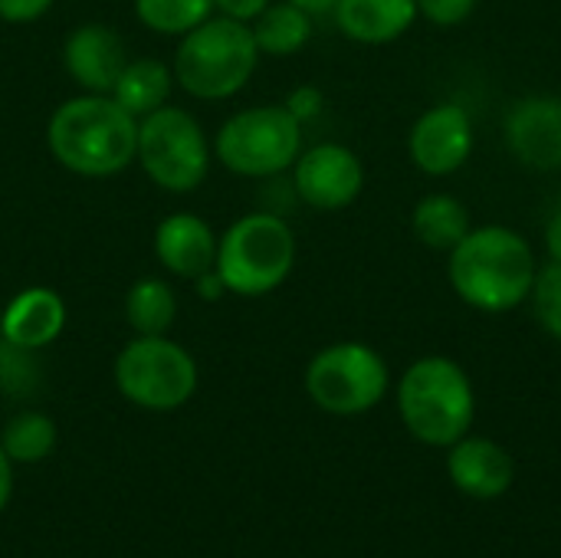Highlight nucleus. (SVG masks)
<instances>
[{"label": "nucleus", "instance_id": "f257e3e1", "mask_svg": "<svg viewBox=\"0 0 561 558\" xmlns=\"http://www.w3.org/2000/svg\"><path fill=\"white\" fill-rule=\"evenodd\" d=\"M536 276L539 260L533 243L506 224L470 227L447 253L450 289L460 303L486 316H503L529 303Z\"/></svg>", "mask_w": 561, "mask_h": 558}, {"label": "nucleus", "instance_id": "f03ea898", "mask_svg": "<svg viewBox=\"0 0 561 558\" xmlns=\"http://www.w3.org/2000/svg\"><path fill=\"white\" fill-rule=\"evenodd\" d=\"M46 148L59 168L79 178H115L135 164L138 118L112 95L76 92L46 122Z\"/></svg>", "mask_w": 561, "mask_h": 558}, {"label": "nucleus", "instance_id": "7ed1b4c3", "mask_svg": "<svg viewBox=\"0 0 561 558\" xmlns=\"http://www.w3.org/2000/svg\"><path fill=\"white\" fill-rule=\"evenodd\" d=\"M260 59L263 56L250 23L214 13L201 26L178 36L171 72L174 86H181L191 99L224 102L247 89Z\"/></svg>", "mask_w": 561, "mask_h": 558}, {"label": "nucleus", "instance_id": "20e7f679", "mask_svg": "<svg viewBox=\"0 0 561 558\" xmlns=\"http://www.w3.org/2000/svg\"><path fill=\"white\" fill-rule=\"evenodd\" d=\"M398 414L411 437L427 447H450L470 434L477 418L473 382L460 362L424 355L398 382Z\"/></svg>", "mask_w": 561, "mask_h": 558}, {"label": "nucleus", "instance_id": "39448f33", "mask_svg": "<svg viewBox=\"0 0 561 558\" xmlns=\"http://www.w3.org/2000/svg\"><path fill=\"white\" fill-rule=\"evenodd\" d=\"M299 243L289 220L276 210L237 217L217 243V273L230 296L260 299L276 293L296 270Z\"/></svg>", "mask_w": 561, "mask_h": 558}, {"label": "nucleus", "instance_id": "423d86ee", "mask_svg": "<svg viewBox=\"0 0 561 558\" xmlns=\"http://www.w3.org/2000/svg\"><path fill=\"white\" fill-rule=\"evenodd\" d=\"M302 128L283 102L233 112L214 135V161L237 178L270 181L289 174L302 151Z\"/></svg>", "mask_w": 561, "mask_h": 558}, {"label": "nucleus", "instance_id": "0eeeda50", "mask_svg": "<svg viewBox=\"0 0 561 558\" xmlns=\"http://www.w3.org/2000/svg\"><path fill=\"white\" fill-rule=\"evenodd\" d=\"M135 161L154 187L168 194H191L210 174L214 145L194 112L168 102L138 118Z\"/></svg>", "mask_w": 561, "mask_h": 558}, {"label": "nucleus", "instance_id": "6e6552de", "mask_svg": "<svg viewBox=\"0 0 561 558\" xmlns=\"http://www.w3.org/2000/svg\"><path fill=\"white\" fill-rule=\"evenodd\" d=\"M112 378L128 405L164 414L194 398L201 372L181 342L168 335H135L118 349Z\"/></svg>", "mask_w": 561, "mask_h": 558}, {"label": "nucleus", "instance_id": "1a4fd4ad", "mask_svg": "<svg viewBox=\"0 0 561 558\" xmlns=\"http://www.w3.org/2000/svg\"><path fill=\"white\" fill-rule=\"evenodd\" d=\"M309 401L335 418H358L388 395L391 372L385 355L368 342H332L319 349L302 375Z\"/></svg>", "mask_w": 561, "mask_h": 558}, {"label": "nucleus", "instance_id": "9d476101", "mask_svg": "<svg viewBox=\"0 0 561 558\" xmlns=\"http://www.w3.org/2000/svg\"><path fill=\"white\" fill-rule=\"evenodd\" d=\"M289 187L312 210H345L365 191V164L348 145L319 141L312 148H302L293 161Z\"/></svg>", "mask_w": 561, "mask_h": 558}, {"label": "nucleus", "instance_id": "9b49d317", "mask_svg": "<svg viewBox=\"0 0 561 558\" xmlns=\"http://www.w3.org/2000/svg\"><path fill=\"white\" fill-rule=\"evenodd\" d=\"M477 145L473 118L460 102H437L424 109L408 132V155L427 178L457 174Z\"/></svg>", "mask_w": 561, "mask_h": 558}, {"label": "nucleus", "instance_id": "f8f14e48", "mask_svg": "<svg viewBox=\"0 0 561 558\" xmlns=\"http://www.w3.org/2000/svg\"><path fill=\"white\" fill-rule=\"evenodd\" d=\"M503 141L523 168L561 171V95L536 92L516 99L503 118Z\"/></svg>", "mask_w": 561, "mask_h": 558}, {"label": "nucleus", "instance_id": "ddd939ff", "mask_svg": "<svg viewBox=\"0 0 561 558\" xmlns=\"http://www.w3.org/2000/svg\"><path fill=\"white\" fill-rule=\"evenodd\" d=\"M128 59L131 56L122 33L108 23H79L62 43V69L79 86V92L108 95Z\"/></svg>", "mask_w": 561, "mask_h": 558}, {"label": "nucleus", "instance_id": "4468645a", "mask_svg": "<svg viewBox=\"0 0 561 558\" xmlns=\"http://www.w3.org/2000/svg\"><path fill=\"white\" fill-rule=\"evenodd\" d=\"M217 243L220 234L210 227V220H204L194 210H174L164 220H158L154 227V260L178 280L194 283L201 273L217 266Z\"/></svg>", "mask_w": 561, "mask_h": 558}, {"label": "nucleus", "instance_id": "2eb2a0df", "mask_svg": "<svg viewBox=\"0 0 561 558\" xmlns=\"http://www.w3.org/2000/svg\"><path fill=\"white\" fill-rule=\"evenodd\" d=\"M69 309L53 286H23L0 309V339L30 352H43L66 329Z\"/></svg>", "mask_w": 561, "mask_h": 558}, {"label": "nucleus", "instance_id": "dca6fc26", "mask_svg": "<svg viewBox=\"0 0 561 558\" xmlns=\"http://www.w3.org/2000/svg\"><path fill=\"white\" fill-rule=\"evenodd\" d=\"M447 451V477L470 500H500L516 480L513 454L490 437L467 434Z\"/></svg>", "mask_w": 561, "mask_h": 558}, {"label": "nucleus", "instance_id": "f3484780", "mask_svg": "<svg viewBox=\"0 0 561 558\" xmlns=\"http://www.w3.org/2000/svg\"><path fill=\"white\" fill-rule=\"evenodd\" d=\"M417 0H339L335 26L362 46H388L417 23Z\"/></svg>", "mask_w": 561, "mask_h": 558}, {"label": "nucleus", "instance_id": "a211bd4d", "mask_svg": "<svg viewBox=\"0 0 561 558\" xmlns=\"http://www.w3.org/2000/svg\"><path fill=\"white\" fill-rule=\"evenodd\" d=\"M470 210L457 194L431 191L424 194L411 210V230L421 240V247L434 253H450L467 234H470Z\"/></svg>", "mask_w": 561, "mask_h": 558}, {"label": "nucleus", "instance_id": "6ab92c4d", "mask_svg": "<svg viewBox=\"0 0 561 558\" xmlns=\"http://www.w3.org/2000/svg\"><path fill=\"white\" fill-rule=\"evenodd\" d=\"M174 89V72L171 62H161L154 56H131L118 76V82L112 86V99L131 112L135 118H145L148 112L168 105Z\"/></svg>", "mask_w": 561, "mask_h": 558}, {"label": "nucleus", "instance_id": "aec40b11", "mask_svg": "<svg viewBox=\"0 0 561 558\" xmlns=\"http://www.w3.org/2000/svg\"><path fill=\"white\" fill-rule=\"evenodd\" d=\"M316 20L309 13H302L299 7H293L289 0H273L253 23V39L260 56H273V59H286L296 56L309 46L316 26Z\"/></svg>", "mask_w": 561, "mask_h": 558}, {"label": "nucleus", "instance_id": "412c9836", "mask_svg": "<svg viewBox=\"0 0 561 558\" xmlns=\"http://www.w3.org/2000/svg\"><path fill=\"white\" fill-rule=\"evenodd\" d=\"M178 319V293L161 276H141L125 293V322L135 335H168Z\"/></svg>", "mask_w": 561, "mask_h": 558}, {"label": "nucleus", "instance_id": "4be33fe9", "mask_svg": "<svg viewBox=\"0 0 561 558\" xmlns=\"http://www.w3.org/2000/svg\"><path fill=\"white\" fill-rule=\"evenodd\" d=\"M56 421L43 411H16L3 431H0V447L13 464H39L56 451Z\"/></svg>", "mask_w": 561, "mask_h": 558}, {"label": "nucleus", "instance_id": "5701e85b", "mask_svg": "<svg viewBox=\"0 0 561 558\" xmlns=\"http://www.w3.org/2000/svg\"><path fill=\"white\" fill-rule=\"evenodd\" d=\"M131 7L145 30L158 36H174V39L217 13L214 0H135Z\"/></svg>", "mask_w": 561, "mask_h": 558}, {"label": "nucleus", "instance_id": "b1692460", "mask_svg": "<svg viewBox=\"0 0 561 558\" xmlns=\"http://www.w3.org/2000/svg\"><path fill=\"white\" fill-rule=\"evenodd\" d=\"M39 385V362L36 352L10 345L0 339V395L7 398H26Z\"/></svg>", "mask_w": 561, "mask_h": 558}, {"label": "nucleus", "instance_id": "393cba45", "mask_svg": "<svg viewBox=\"0 0 561 558\" xmlns=\"http://www.w3.org/2000/svg\"><path fill=\"white\" fill-rule=\"evenodd\" d=\"M529 303H533V312H536L539 326L556 342H561V263L549 260L546 266H539Z\"/></svg>", "mask_w": 561, "mask_h": 558}, {"label": "nucleus", "instance_id": "a878e982", "mask_svg": "<svg viewBox=\"0 0 561 558\" xmlns=\"http://www.w3.org/2000/svg\"><path fill=\"white\" fill-rule=\"evenodd\" d=\"M480 0H417V13L434 23V26H460L463 20H470V13L477 10Z\"/></svg>", "mask_w": 561, "mask_h": 558}, {"label": "nucleus", "instance_id": "bb28decb", "mask_svg": "<svg viewBox=\"0 0 561 558\" xmlns=\"http://www.w3.org/2000/svg\"><path fill=\"white\" fill-rule=\"evenodd\" d=\"M283 105L289 109V115H293L299 125H309V122H316V118L322 115V109H325V92H322L319 86H312V82H302V86H296V89L283 99Z\"/></svg>", "mask_w": 561, "mask_h": 558}, {"label": "nucleus", "instance_id": "cd10ccee", "mask_svg": "<svg viewBox=\"0 0 561 558\" xmlns=\"http://www.w3.org/2000/svg\"><path fill=\"white\" fill-rule=\"evenodd\" d=\"M56 0H0V20L3 23H36L53 10Z\"/></svg>", "mask_w": 561, "mask_h": 558}, {"label": "nucleus", "instance_id": "c85d7f7f", "mask_svg": "<svg viewBox=\"0 0 561 558\" xmlns=\"http://www.w3.org/2000/svg\"><path fill=\"white\" fill-rule=\"evenodd\" d=\"M273 0H214V10L230 16V20H240V23H253Z\"/></svg>", "mask_w": 561, "mask_h": 558}, {"label": "nucleus", "instance_id": "c756f323", "mask_svg": "<svg viewBox=\"0 0 561 558\" xmlns=\"http://www.w3.org/2000/svg\"><path fill=\"white\" fill-rule=\"evenodd\" d=\"M194 293H197V299H204V303H220L224 296H230V289H227L224 276L217 273V266L207 270V273H201V276L194 280Z\"/></svg>", "mask_w": 561, "mask_h": 558}, {"label": "nucleus", "instance_id": "7c9ffc66", "mask_svg": "<svg viewBox=\"0 0 561 558\" xmlns=\"http://www.w3.org/2000/svg\"><path fill=\"white\" fill-rule=\"evenodd\" d=\"M546 253H549V260L561 263V204L546 220Z\"/></svg>", "mask_w": 561, "mask_h": 558}, {"label": "nucleus", "instance_id": "2f4dec72", "mask_svg": "<svg viewBox=\"0 0 561 558\" xmlns=\"http://www.w3.org/2000/svg\"><path fill=\"white\" fill-rule=\"evenodd\" d=\"M10 497H13V460L0 447V513L7 510Z\"/></svg>", "mask_w": 561, "mask_h": 558}, {"label": "nucleus", "instance_id": "473e14b6", "mask_svg": "<svg viewBox=\"0 0 561 558\" xmlns=\"http://www.w3.org/2000/svg\"><path fill=\"white\" fill-rule=\"evenodd\" d=\"M289 3H293V7H299L302 13H309V16L316 20V16H332L339 0H289Z\"/></svg>", "mask_w": 561, "mask_h": 558}]
</instances>
